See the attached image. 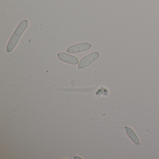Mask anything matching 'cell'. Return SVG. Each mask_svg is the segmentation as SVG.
Listing matches in <instances>:
<instances>
[{
    "instance_id": "5b68a950",
    "label": "cell",
    "mask_w": 159,
    "mask_h": 159,
    "mask_svg": "<svg viewBox=\"0 0 159 159\" xmlns=\"http://www.w3.org/2000/svg\"><path fill=\"white\" fill-rule=\"evenodd\" d=\"M125 132L127 136L136 145H139V139L136 134L132 128L128 126H125Z\"/></svg>"
},
{
    "instance_id": "7a4b0ae2",
    "label": "cell",
    "mask_w": 159,
    "mask_h": 159,
    "mask_svg": "<svg viewBox=\"0 0 159 159\" xmlns=\"http://www.w3.org/2000/svg\"><path fill=\"white\" fill-rule=\"evenodd\" d=\"M99 53L97 52H93L89 54L81 59L78 65V69H81L85 68L96 60L99 57Z\"/></svg>"
},
{
    "instance_id": "6da1fadb",
    "label": "cell",
    "mask_w": 159,
    "mask_h": 159,
    "mask_svg": "<svg viewBox=\"0 0 159 159\" xmlns=\"http://www.w3.org/2000/svg\"><path fill=\"white\" fill-rule=\"evenodd\" d=\"M28 25V21L27 20H24L20 22L9 41L7 46V52H10L14 50L21 36L27 28Z\"/></svg>"
},
{
    "instance_id": "3957f363",
    "label": "cell",
    "mask_w": 159,
    "mask_h": 159,
    "mask_svg": "<svg viewBox=\"0 0 159 159\" xmlns=\"http://www.w3.org/2000/svg\"><path fill=\"white\" fill-rule=\"evenodd\" d=\"M92 47L91 43L87 42L82 43L71 45L67 50L69 53L76 54L88 51Z\"/></svg>"
},
{
    "instance_id": "277c9868",
    "label": "cell",
    "mask_w": 159,
    "mask_h": 159,
    "mask_svg": "<svg viewBox=\"0 0 159 159\" xmlns=\"http://www.w3.org/2000/svg\"><path fill=\"white\" fill-rule=\"evenodd\" d=\"M57 57L62 62L72 65L79 64V60L77 57L65 52H60L57 54Z\"/></svg>"
}]
</instances>
